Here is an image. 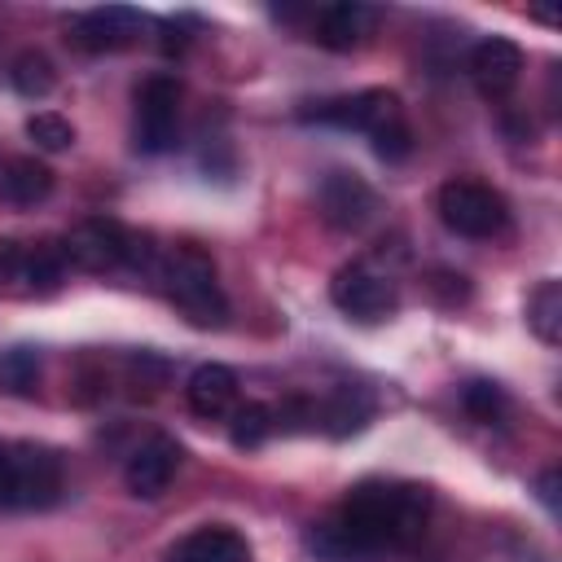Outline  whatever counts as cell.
I'll return each instance as SVG.
<instances>
[{
  "instance_id": "6da1fadb",
  "label": "cell",
  "mask_w": 562,
  "mask_h": 562,
  "mask_svg": "<svg viewBox=\"0 0 562 562\" xmlns=\"http://www.w3.org/2000/svg\"><path fill=\"white\" fill-rule=\"evenodd\" d=\"M334 522L364 549V558L382 549H413L430 522V492L422 483L364 479L342 496Z\"/></svg>"
},
{
  "instance_id": "7a4b0ae2",
  "label": "cell",
  "mask_w": 562,
  "mask_h": 562,
  "mask_svg": "<svg viewBox=\"0 0 562 562\" xmlns=\"http://www.w3.org/2000/svg\"><path fill=\"white\" fill-rule=\"evenodd\" d=\"M154 272H158V281H162V294H167L193 325L215 329V325L228 321V299H224L215 259H211L202 246H193V241L167 246Z\"/></svg>"
},
{
  "instance_id": "3957f363",
  "label": "cell",
  "mask_w": 562,
  "mask_h": 562,
  "mask_svg": "<svg viewBox=\"0 0 562 562\" xmlns=\"http://www.w3.org/2000/svg\"><path fill=\"white\" fill-rule=\"evenodd\" d=\"M61 255L66 263L83 268V272H114V268H158V250L149 233H132L110 215H92L79 220L66 237H61Z\"/></svg>"
},
{
  "instance_id": "277c9868",
  "label": "cell",
  "mask_w": 562,
  "mask_h": 562,
  "mask_svg": "<svg viewBox=\"0 0 562 562\" xmlns=\"http://www.w3.org/2000/svg\"><path fill=\"white\" fill-rule=\"evenodd\" d=\"M61 496V457L44 443H4L0 509H48Z\"/></svg>"
},
{
  "instance_id": "5b68a950",
  "label": "cell",
  "mask_w": 562,
  "mask_h": 562,
  "mask_svg": "<svg viewBox=\"0 0 562 562\" xmlns=\"http://www.w3.org/2000/svg\"><path fill=\"white\" fill-rule=\"evenodd\" d=\"M435 206H439V220H443L448 233H457V237H474V241L496 237V233H505V224H509V206H505V198H501L492 184H483V180H465V176L439 184Z\"/></svg>"
},
{
  "instance_id": "8992f818",
  "label": "cell",
  "mask_w": 562,
  "mask_h": 562,
  "mask_svg": "<svg viewBox=\"0 0 562 562\" xmlns=\"http://www.w3.org/2000/svg\"><path fill=\"white\" fill-rule=\"evenodd\" d=\"M66 255L53 241H18L0 237V294L13 299H44L61 285Z\"/></svg>"
},
{
  "instance_id": "52a82bcc",
  "label": "cell",
  "mask_w": 562,
  "mask_h": 562,
  "mask_svg": "<svg viewBox=\"0 0 562 562\" xmlns=\"http://www.w3.org/2000/svg\"><path fill=\"white\" fill-rule=\"evenodd\" d=\"M180 140V83L176 75H149L136 88L132 145L140 154H167Z\"/></svg>"
},
{
  "instance_id": "ba28073f",
  "label": "cell",
  "mask_w": 562,
  "mask_h": 562,
  "mask_svg": "<svg viewBox=\"0 0 562 562\" xmlns=\"http://www.w3.org/2000/svg\"><path fill=\"white\" fill-rule=\"evenodd\" d=\"M303 119H316V123H329V127H347V132H364L373 136L378 127L404 119V105L395 92L386 88H364V92H351V97H325V101H312L307 110H299Z\"/></svg>"
},
{
  "instance_id": "9c48e42d",
  "label": "cell",
  "mask_w": 562,
  "mask_h": 562,
  "mask_svg": "<svg viewBox=\"0 0 562 562\" xmlns=\"http://www.w3.org/2000/svg\"><path fill=\"white\" fill-rule=\"evenodd\" d=\"M329 299H334V307H338L342 316H351V321H386V316L395 312V303H400L391 277H382V272H373V268H364V263L338 268L334 281H329Z\"/></svg>"
},
{
  "instance_id": "30bf717a",
  "label": "cell",
  "mask_w": 562,
  "mask_h": 562,
  "mask_svg": "<svg viewBox=\"0 0 562 562\" xmlns=\"http://www.w3.org/2000/svg\"><path fill=\"white\" fill-rule=\"evenodd\" d=\"M316 206H321V220H325L329 228L356 233V228H364V224L373 220L378 193L364 184V176L334 167V171H325L321 184H316Z\"/></svg>"
},
{
  "instance_id": "8fae6325",
  "label": "cell",
  "mask_w": 562,
  "mask_h": 562,
  "mask_svg": "<svg viewBox=\"0 0 562 562\" xmlns=\"http://www.w3.org/2000/svg\"><path fill=\"white\" fill-rule=\"evenodd\" d=\"M66 31H70V44L83 53H114L140 35V13L123 9V4H105V9H88V13L70 18Z\"/></svg>"
},
{
  "instance_id": "7c38bea8",
  "label": "cell",
  "mask_w": 562,
  "mask_h": 562,
  "mask_svg": "<svg viewBox=\"0 0 562 562\" xmlns=\"http://www.w3.org/2000/svg\"><path fill=\"white\" fill-rule=\"evenodd\" d=\"M176 465H180V443L167 439V435H154L149 443H140V448L127 457V465H123V483H127L132 496L154 501V496H162L167 483L176 479Z\"/></svg>"
},
{
  "instance_id": "4fadbf2b",
  "label": "cell",
  "mask_w": 562,
  "mask_h": 562,
  "mask_svg": "<svg viewBox=\"0 0 562 562\" xmlns=\"http://www.w3.org/2000/svg\"><path fill=\"white\" fill-rule=\"evenodd\" d=\"M522 75V48L505 35H487L470 48V79L483 97H505Z\"/></svg>"
},
{
  "instance_id": "5bb4252c",
  "label": "cell",
  "mask_w": 562,
  "mask_h": 562,
  "mask_svg": "<svg viewBox=\"0 0 562 562\" xmlns=\"http://www.w3.org/2000/svg\"><path fill=\"white\" fill-rule=\"evenodd\" d=\"M373 22L378 13L360 0H342V4H325L316 18H312V40L329 53H351L364 44V35H373Z\"/></svg>"
},
{
  "instance_id": "9a60e30c",
  "label": "cell",
  "mask_w": 562,
  "mask_h": 562,
  "mask_svg": "<svg viewBox=\"0 0 562 562\" xmlns=\"http://www.w3.org/2000/svg\"><path fill=\"white\" fill-rule=\"evenodd\" d=\"M167 562H255V553L241 531L215 522V527H198L180 544H171Z\"/></svg>"
},
{
  "instance_id": "2e32d148",
  "label": "cell",
  "mask_w": 562,
  "mask_h": 562,
  "mask_svg": "<svg viewBox=\"0 0 562 562\" xmlns=\"http://www.w3.org/2000/svg\"><path fill=\"white\" fill-rule=\"evenodd\" d=\"M369 417H373V395L364 391V386H334L321 404H316V426L325 430V435H334V439H347V435H356V430H364L369 426Z\"/></svg>"
},
{
  "instance_id": "e0dca14e",
  "label": "cell",
  "mask_w": 562,
  "mask_h": 562,
  "mask_svg": "<svg viewBox=\"0 0 562 562\" xmlns=\"http://www.w3.org/2000/svg\"><path fill=\"white\" fill-rule=\"evenodd\" d=\"M184 395H189V408L198 417H206V422L228 417L237 404V373L228 364H202V369H193Z\"/></svg>"
},
{
  "instance_id": "ac0fdd59",
  "label": "cell",
  "mask_w": 562,
  "mask_h": 562,
  "mask_svg": "<svg viewBox=\"0 0 562 562\" xmlns=\"http://www.w3.org/2000/svg\"><path fill=\"white\" fill-rule=\"evenodd\" d=\"M53 193V171L40 158H9L0 167V198L13 206H35Z\"/></svg>"
},
{
  "instance_id": "d6986e66",
  "label": "cell",
  "mask_w": 562,
  "mask_h": 562,
  "mask_svg": "<svg viewBox=\"0 0 562 562\" xmlns=\"http://www.w3.org/2000/svg\"><path fill=\"white\" fill-rule=\"evenodd\" d=\"M527 325L540 342L558 347L562 342V285L558 281H540L527 299Z\"/></svg>"
},
{
  "instance_id": "ffe728a7",
  "label": "cell",
  "mask_w": 562,
  "mask_h": 562,
  "mask_svg": "<svg viewBox=\"0 0 562 562\" xmlns=\"http://www.w3.org/2000/svg\"><path fill=\"white\" fill-rule=\"evenodd\" d=\"M40 347L31 342H13L0 351V391L4 395H31L40 386Z\"/></svg>"
},
{
  "instance_id": "44dd1931",
  "label": "cell",
  "mask_w": 562,
  "mask_h": 562,
  "mask_svg": "<svg viewBox=\"0 0 562 562\" xmlns=\"http://www.w3.org/2000/svg\"><path fill=\"white\" fill-rule=\"evenodd\" d=\"M9 83H13L26 101H44V97L57 88V70H53V61H48L40 48H22V53L13 57V66H9Z\"/></svg>"
},
{
  "instance_id": "7402d4cb",
  "label": "cell",
  "mask_w": 562,
  "mask_h": 562,
  "mask_svg": "<svg viewBox=\"0 0 562 562\" xmlns=\"http://www.w3.org/2000/svg\"><path fill=\"white\" fill-rule=\"evenodd\" d=\"M461 408H465L474 422H483V426H501L505 413H509V395H505L501 382H492V378H474V382L461 386Z\"/></svg>"
},
{
  "instance_id": "603a6c76",
  "label": "cell",
  "mask_w": 562,
  "mask_h": 562,
  "mask_svg": "<svg viewBox=\"0 0 562 562\" xmlns=\"http://www.w3.org/2000/svg\"><path fill=\"white\" fill-rule=\"evenodd\" d=\"M307 553L316 558V562H369L364 558V549L334 522V518H325V522H316V527H307Z\"/></svg>"
},
{
  "instance_id": "cb8c5ba5",
  "label": "cell",
  "mask_w": 562,
  "mask_h": 562,
  "mask_svg": "<svg viewBox=\"0 0 562 562\" xmlns=\"http://www.w3.org/2000/svg\"><path fill=\"white\" fill-rule=\"evenodd\" d=\"M277 435V417L268 404H241L233 408V422H228V439L233 448H259Z\"/></svg>"
},
{
  "instance_id": "d4e9b609",
  "label": "cell",
  "mask_w": 562,
  "mask_h": 562,
  "mask_svg": "<svg viewBox=\"0 0 562 562\" xmlns=\"http://www.w3.org/2000/svg\"><path fill=\"white\" fill-rule=\"evenodd\" d=\"M26 136H31L35 149H44V154H61V149L75 145V127H70L61 114H53V110L31 114V119H26Z\"/></svg>"
},
{
  "instance_id": "484cf974",
  "label": "cell",
  "mask_w": 562,
  "mask_h": 562,
  "mask_svg": "<svg viewBox=\"0 0 562 562\" xmlns=\"http://www.w3.org/2000/svg\"><path fill=\"white\" fill-rule=\"evenodd\" d=\"M369 140H373V154H378V158H386V162H400V158H408V154H413V132H408V123H404V119H395V123L378 127Z\"/></svg>"
},
{
  "instance_id": "4316f807",
  "label": "cell",
  "mask_w": 562,
  "mask_h": 562,
  "mask_svg": "<svg viewBox=\"0 0 562 562\" xmlns=\"http://www.w3.org/2000/svg\"><path fill=\"white\" fill-rule=\"evenodd\" d=\"M558 483H562V474H558L553 465L536 479V492H540V501H544V509H549V514H558Z\"/></svg>"
},
{
  "instance_id": "83f0119b",
  "label": "cell",
  "mask_w": 562,
  "mask_h": 562,
  "mask_svg": "<svg viewBox=\"0 0 562 562\" xmlns=\"http://www.w3.org/2000/svg\"><path fill=\"white\" fill-rule=\"evenodd\" d=\"M0 461H4V443H0Z\"/></svg>"
}]
</instances>
